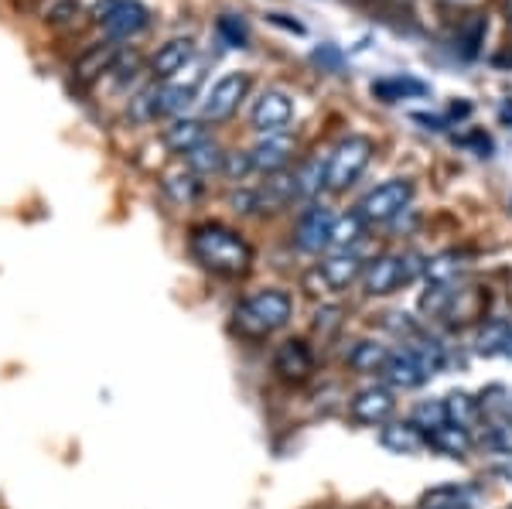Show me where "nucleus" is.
<instances>
[{
	"label": "nucleus",
	"instance_id": "412c9836",
	"mask_svg": "<svg viewBox=\"0 0 512 509\" xmlns=\"http://www.w3.org/2000/svg\"><path fill=\"white\" fill-rule=\"evenodd\" d=\"M390 346H383V342L376 339H362L355 342L352 352H349V369L352 373H362V376H383L386 363H390Z\"/></svg>",
	"mask_w": 512,
	"mask_h": 509
},
{
	"label": "nucleus",
	"instance_id": "37998d69",
	"mask_svg": "<svg viewBox=\"0 0 512 509\" xmlns=\"http://www.w3.org/2000/svg\"><path fill=\"white\" fill-rule=\"evenodd\" d=\"M502 120H506V123L512 120V103H506V106H502Z\"/></svg>",
	"mask_w": 512,
	"mask_h": 509
},
{
	"label": "nucleus",
	"instance_id": "c9c22d12",
	"mask_svg": "<svg viewBox=\"0 0 512 509\" xmlns=\"http://www.w3.org/2000/svg\"><path fill=\"white\" fill-rule=\"evenodd\" d=\"M253 171V161H250V151H233L226 154V164H222V175L229 178V182H243L246 175Z\"/></svg>",
	"mask_w": 512,
	"mask_h": 509
},
{
	"label": "nucleus",
	"instance_id": "58836bf2",
	"mask_svg": "<svg viewBox=\"0 0 512 509\" xmlns=\"http://www.w3.org/2000/svg\"><path fill=\"white\" fill-rule=\"evenodd\" d=\"M489 475H495V479H502V482H512V455H502L499 462H492Z\"/></svg>",
	"mask_w": 512,
	"mask_h": 509
},
{
	"label": "nucleus",
	"instance_id": "1a4fd4ad",
	"mask_svg": "<svg viewBox=\"0 0 512 509\" xmlns=\"http://www.w3.org/2000/svg\"><path fill=\"white\" fill-rule=\"evenodd\" d=\"M291 120H294V103H291V96L280 93V89H263L250 106V123L260 137L263 134H287Z\"/></svg>",
	"mask_w": 512,
	"mask_h": 509
},
{
	"label": "nucleus",
	"instance_id": "393cba45",
	"mask_svg": "<svg viewBox=\"0 0 512 509\" xmlns=\"http://www.w3.org/2000/svg\"><path fill=\"white\" fill-rule=\"evenodd\" d=\"M113 65H117V45H93L76 65H72V76L79 82H93L96 76L110 72Z\"/></svg>",
	"mask_w": 512,
	"mask_h": 509
},
{
	"label": "nucleus",
	"instance_id": "39448f33",
	"mask_svg": "<svg viewBox=\"0 0 512 509\" xmlns=\"http://www.w3.org/2000/svg\"><path fill=\"white\" fill-rule=\"evenodd\" d=\"M373 161V141L362 134H349L345 141L335 144V151L328 154V185L332 192H345L362 178V171Z\"/></svg>",
	"mask_w": 512,
	"mask_h": 509
},
{
	"label": "nucleus",
	"instance_id": "b1692460",
	"mask_svg": "<svg viewBox=\"0 0 512 509\" xmlns=\"http://www.w3.org/2000/svg\"><path fill=\"white\" fill-rule=\"evenodd\" d=\"M444 410H448V424H458L465 431H475L482 424V400H475L472 393L454 390L451 397H444Z\"/></svg>",
	"mask_w": 512,
	"mask_h": 509
},
{
	"label": "nucleus",
	"instance_id": "9d476101",
	"mask_svg": "<svg viewBox=\"0 0 512 509\" xmlns=\"http://www.w3.org/2000/svg\"><path fill=\"white\" fill-rule=\"evenodd\" d=\"M393 410H396V397L383 383L355 390L349 400V417L355 424H366V428H383L386 421H393Z\"/></svg>",
	"mask_w": 512,
	"mask_h": 509
},
{
	"label": "nucleus",
	"instance_id": "473e14b6",
	"mask_svg": "<svg viewBox=\"0 0 512 509\" xmlns=\"http://www.w3.org/2000/svg\"><path fill=\"white\" fill-rule=\"evenodd\" d=\"M410 421H414L424 434L437 431L441 424H448V410H444V400H424V404H417Z\"/></svg>",
	"mask_w": 512,
	"mask_h": 509
},
{
	"label": "nucleus",
	"instance_id": "72a5a7b5",
	"mask_svg": "<svg viewBox=\"0 0 512 509\" xmlns=\"http://www.w3.org/2000/svg\"><path fill=\"white\" fill-rule=\"evenodd\" d=\"M485 28H489V24H485L482 14H472V18L461 24L458 41H461V52H465L468 59H475V55H478V45L485 41Z\"/></svg>",
	"mask_w": 512,
	"mask_h": 509
},
{
	"label": "nucleus",
	"instance_id": "f03ea898",
	"mask_svg": "<svg viewBox=\"0 0 512 509\" xmlns=\"http://www.w3.org/2000/svg\"><path fill=\"white\" fill-rule=\"evenodd\" d=\"M294 315V298L284 287H260L246 294L233 311V325L243 339H267L280 332Z\"/></svg>",
	"mask_w": 512,
	"mask_h": 509
},
{
	"label": "nucleus",
	"instance_id": "423d86ee",
	"mask_svg": "<svg viewBox=\"0 0 512 509\" xmlns=\"http://www.w3.org/2000/svg\"><path fill=\"white\" fill-rule=\"evenodd\" d=\"M414 199V182L410 178H390V182L376 185L373 192H366V199L359 202V216L369 223H390V219L400 216L403 209Z\"/></svg>",
	"mask_w": 512,
	"mask_h": 509
},
{
	"label": "nucleus",
	"instance_id": "2eb2a0df",
	"mask_svg": "<svg viewBox=\"0 0 512 509\" xmlns=\"http://www.w3.org/2000/svg\"><path fill=\"white\" fill-rule=\"evenodd\" d=\"M253 195H256V212H284L294 199H301V195H297V178L291 171L267 175V182L256 185Z\"/></svg>",
	"mask_w": 512,
	"mask_h": 509
},
{
	"label": "nucleus",
	"instance_id": "6ab92c4d",
	"mask_svg": "<svg viewBox=\"0 0 512 509\" xmlns=\"http://www.w3.org/2000/svg\"><path fill=\"white\" fill-rule=\"evenodd\" d=\"M475 503V489L465 486V482H444V486H434L420 496L417 509H472Z\"/></svg>",
	"mask_w": 512,
	"mask_h": 509
},
{
	"label": "nucleus",
	"instance_id": "5701e85b",
	"mask_svg": "<svg viewBox=\"0 0 512 509\" xmlns=\"http://www.w3.org/2000/svg\"><path fill=\"white\" fill-rule=\"evenodd\" d=\"M205 141H209V130H205V120L178 117L168 130H164V144H168L175 154H181V158H185V154L192 151V147L205 144Z\"/></svg>",
	"mask_w": 512,
	"mask_h": 509
},
{
	"label": "nucleus",
	"instance_id": "a211bd4d",
	"mask_svg": "<svg viewBox=\"0 0 512 509\" xmlns=\"http://www.w3.org/2000/svg\"><path fill=\"white\" fill-rule=\"evenodd\" d=\"M379 445L393 451V455H417V451L427 448V434L414 421H386L379 428Z\"/></svg>",
	"mask_w": 512,
	"mask_h": 509
},
{
	"label": "nucleus",
	"instance_id": "a19ab883",
	"mask_svg": "<svg viewBox=\"0 0 512 509\" xmlns=\"http://www.w3.org/2000/svg\"><path fill=\"white\" fill-rule=\"evenodd\" d=\"M495 414H502V417H509V421H512V393H506V400H499V404H495Z\"/></svg>",
	"mask_w": 512,
	"mask_h": 509
},
{
	"label": "nucleus",
	"instance_id": "c85d7f7f",
	"mask_svg": "<svg viewBox=\"0 0 512 509\" xmlns=\"http://www.w3.org/2000/svg\"><path fill=\"white\" fill-rule=\"evenodd\" d=\"M294 178H297V195H301V199H315L321 188L328 185V158L325 161L308 158L294 171Z\"/></svg>",
	"mask_w": 512,
	"mask_h": 509
},
{
	"label": "nucleus",
	"instance_id": "c03bdc74",
	"mask_svg": "<svg viewBox=\"0 0 512 509\" xmlns=\"http://www.w3.org/2000/svg\"><path fill=\"white\" fill-rule=\"evenodd\" d=\"M509 11H512V0H509Z\"/></svg>",
	"mask_w": 512,
	"mask_h": 509
},
{
	"label": "nucleus",
	"instance_id": "7c9ffc66",
	"mask_svg": "<svg viewBox=\"0 0 512 509\" xmlns=\"http://www.w3.org/2000/svg\"><path fill=\"white\" fill-rule=\"evenodd\" d=\"M373 93L383 103H396V100H407V96H427V86L420 79H410V76H393V79L373 82Z\"/></svg>",
	"mask_w": 512,
	"mask_h": 509
},
{
	"label": "nucleus",
	"instance_id": "4c0bfd02",
	"mask_svg": "<svg viewBox=\"0 0 512 509\" xmlns=\"http://www.w3.org/2000/svg\"><path fill=\"white\" fill-rule=\"evenodd\" d=\"M315 62L328 65V69H338V65H342V55H338V48L325 45V48H318V52H315Z\"/></svg>",
	"mask_w": 512,
	"mask_h": 509
},
{
	"label": "nucleus",
	"instance_id": "2f4dec72",
	"mask_svg": "<svg viewBox=\"0 0 512 509\" xmlns=\"http://www.w3.org/2000/svg\"><path fill=\"white\" fill-rule=\"evenodd\" d=\"M482 445L489 451H495V455H512V421L509 417H499V421L485 424Z\"/></svg>",
	"mask_w": 512,
	"mask_h": 509
},
{
	"label": "nucleus",
	"instance_id": "e433bc0d",
	"mask_svg": "<svg viewBox=\"0 0 512 509\" xmlns=\"http://www.w3.org/2000/svg\"><path fill=\"white\" fill-rule=\"evenodd\" d=\"M219 35L226 38L233 48H246V28H243V21L233 18V14H226V18H219Z\"/></svg>",
	"mask_w": 512,
	"mask_h": 509
},
{
	"label": "nucleus",
	"instance_id": "aec40b11",
	"mask_svg": "<svg viewBox=\"0 0 512 509\" xmlns=\"http://www.w3.org/2000/svg\"><path fill=\"white\" fill-rule=\"evenodd\" d=\"M161 192L168 195L175 205H181V209H188V205H195L198 199H202L205 185L195 171L181 168V171H168V175L161 178Z\"/></svg>",
	"mask_w": 512,
	"mask_h": 509
},
{
	"label": "nucleus",
	"instance_id": "dca6fc26",
	"mask_svg": "<svg viewBox=\"0 0 512 509\" xmlns=\"http://www.w3.org/2000/svg\"><path fill=\"white\" fill-rule=\"evenodd\" d=\"M147 24H151V14H147V7L137 4V0H123L120 7H113V11L103 18V31L110 38H117V41H127V38L140 35Z\"/></svg>",
	"mask_w": 512,
	"mask_h": 509
},
{
	"label": "nucleus",
	"instance_id": "ea45409f",
	"mask_svg": "<svg viewBox=\"0 0 512 509\" xmlns=\"http://www.w3.org/2000/svg\"><path fill=\"white\" fill-rule=\"evenodd\" d=\"M417 123H427V130H444V120L441 117H427V113H414Z\"/></svg>",
	"mask_w": 512,
	"mask_h": 509
},
{
	"label": "nucleus",
	"instance_id": "c756f323",
	"mask_svg": "<svg viewBox=\"0 0 512 509\" xmlns=\"http://www.w3.org/2000/svg\"><path fill=\"white\" fill-rule=\"evenodd\" d=\"M512 325L502 322V318H489L482 328L475 332V352L478 356H502V346H506Z\"/></svg>",
	"mask_w": 512,
	"mask_h": 509
},
{
	"label": "nucleus",
	"instance_id": "6e6552de",
	"mask_svg": "<svg viewBox=\"0 0 512 509\" xmlns=\"http://www.w3.org/2000/svg\"><path fill=\"white\" fill-rule=\"evenodd\" d=\"M270 366H274L277 380L291 383V387H301V383H308L311 376H315L318 359H315V349H311L308 339H284L274 349Z\"/></svg>",
	"mask_w": 512,
	"mask_h": 509
},
{
	"label": "nucleus",
	"instance_id": "7ed1b4c3",
	"mask_svg": "<svg viewBox=\"0 0 512 509\" xmlns=\"http://www.w3.org/2000/svg\"><path fill=\"white\" fill-rule=\"evenodd\" d=\"M362 270L366 264L355 250H332L304 274V291L315 298H335V294L349 291L355 281H362Z\"/></svg>",
	"mask_w": 512,
	"mask_h": 509
},
{
	"label": "nucleus",
	"instance_id": "bb28decb",
	"mask_svg": "<svg viewBox=\"0 0 512 509\" xmlns=\"http://www.w3.org/2000/svg\"><path fill=\"white\" fill-rule=\"evenodd\" d=\"M222 164H226V151L216 144V141H205L192 147V151L185 154V168L195 171L198 178L202 175H222Z\"/></svg>",
	"mask_w": 512,
	"mask_h": 509
},
{
	"label": "nucleus",
	"instance_id": "f3484780",
	"mask_svg": "<svg viewBox=\"0 0 512 509\" xmlns=\"http://www.w3.org/2000/svg\"><path fill=\"white\" fill-rule=\"evenodd\" d=\"M195 62V41L192 38H171V41H164V45L154 52V59H151V72L158 79H175L185 65H192Z\"/></svg>",
	"mask_w": 512,
	"mask_h": 509
},
{
	"label": "nucleus",
	"instance_id": "a878e982",
	"mask_svg": "<svg viewBox=\"0 0 512 509\" xmlns=\"http://www.w3.org/2000/svg\"><path fill=\"white\" fill-rule=\"evenodd\" d=\"M465 270H468V257L458 250H448V253H441V257H434L424 264V274L431 284H458Z\"/></svg>",
	"mask_w": 512,
	"mask_h": 509
},
{
	"label": "nucleus",
	"instance_id": "cd10ccee",
	"mask_svg": "<svg viewBox=\"0 0 512 509\" xmlns=\"http://www.w3.org/2000/svg\"><path fill=\"white\" fill-rule=\"evenodd\" d=\"M362 236H366V219H362L359 212H345V216H335L328 250H352V246L359 243Z\"/></svg>",
	"mask_w": 512,
	"mask_h": 509
},
{
	"label": "nucleus",
	"instance_id": "20e7f679",
	"mask_svg": "<svg viewBox=\"0 0 512 509\" xmlns=\"http://www.w3.org/2000/svg\"><path fill=\"white\" fill-rule=\"evenodd\" d=\"M420 270H424V264H420L417 253H386V257H376L362 270V291L369 298H386V294H396L400 287L414 284Z\"/></svg>",
	"mask_w": 512,
	"mask_h": 509
},
{
	"label": "nucleus",
	"instance_id": "4468645a",
	"mask_svg": "<svg viewBox=\"0 0 512 509\" xmlns=\"http://www.w3.org/2000/svg\"><path fill=\"white\" fill-rule=\"evenodd\" d=\"M383 380L390 390H417L431 380V369H427L407 346L390 352V363L383 369Z\"/></svg>",
	"mask_w": 512,
	"mask_h": 509
},
{
	"label": "nucleus",
	"instance_id": "f8f14e48",
	"mask_svg": "<svg viewBox=\"0 0 512 509\" xmlns=\"http://www.w3.org/2000/svg\"><path fill=\"white\" fill-rule=\"evenodd\" d=\"M332 209H325V205H308V209L301 212V219H297V229H294V243L297 250L304 253H321L328 250V240H332Z\"/></svg>",
	"mask_w": 512,
	"mask_h": 509
},
{
	"label": "nucleus",
	"instance_id": "79ce46f5",
	"mask_svg": "<svg viewBox=\"0 0 512 509\" xmlns=\"http://www.w3.org/2000/svg\"><path fill=\"white\" fill-rule=\"evenodd\" d=\"M502 356L512 359V332H509V339H506V346H502Z\"/></svg>",
	"mask_w": 512,
	"mask_h": 509
},
{
	"label": "nucleus",
	"instance_id": "0eeeda50",
	"mask_svg": "<svg viewBox=\"0 0 512 509\" xmlns=\"http://www.w3.org/2000/svg\"><path fill=\"white\" fill-rule=\"evenodd\" d=\"M246 93H250V76L246 72H226V76H219L202 100V120L205 123L229 120L239 110V103L246 100Z\"/></svg>",
	"mask_w": 512,
	"mask_h": 509
},
{
	"label": "nucleus",
	"instance_id": "ddd939ff",
	"mask_svg": "<svg viewBox=\"0 0 512 509\" xmlns=\"http://www.w3.org/2000/svg\"><path fill=\"white\" fill-rule=\"evenodd\" d=\"M294 151H297V144H294L291 134H263L260 141L250 147L253 171H260V175H277V171H287Z\"/></svg>",
	"mask_w": 512,
	"mask_h": 509
},
{
	"label": "nucleus",
	"instance_id": "9b49d317",
	"mask_svg": "<svg viewBox=\"0 0 512 509\" xmlns=\"http://www.w3.org/2000/svg\"><path fill=\"white\" fill-rule=\"evenodd\" d=\"M205 82V62L195 59L192 65L178 72L175 79H168L164 86L158 89V103H161V113H185L188 106L195 103L198 89Z\"/></svg>",
	"mask_w": 512,
	"mask_h": 509
},
{
	"label": "nucleus",
	"instance_id": "4be33fe9",
	"mask_svg": "<svg viewBox=\"0 0 512 509\" xmlns=\"http://www.w3.org/2000/svg\"><path fill=\"white\" fill-rule=\"evenodd\" d=\"M427 448L441 451V455H448V458H468L475 448V438H472V431L458 428V424H441L437 431L427 434Z\"/></svg>",
	"mask_w": 512,
	"mask_h": 509
},
{
	"label": "nucleus",
	"instance_id": "f257e3e1",
	"mask_svg": "<svg viewBox=\"0 0 512 509\" xmlns=\"http://www.w3.org/2000/svg\"><path fill=\"white\" fill-rule=\"evenodd\" d=\"M188 253L195 264L216 277H243L253 267V246L233 226L198 223L188 233Z\"/></svg>",
	"mask_w": 512,
	"mask_h": 509
},
{
	"label": "nucleus",
	"instance_id": "f704fd0d",
	"mask_svg": "<svg viewBox=\"0 0 512 509\" xmlns=\"http://www.w3.org/2000/svg\"><path fill=\"white\" fill-rule=\"evenodd\" d=\"M342 315H345V311L338 305H321L315 311V332L321 335V339H332L338 328H342Z\"/></svg>",
	"mask_w": 512,
	"mask_h": 509
}]
</instances>
